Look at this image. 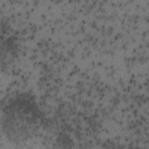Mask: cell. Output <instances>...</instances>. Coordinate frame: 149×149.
Segmentation results:
<instances>
[{
	"mask_svg": "<svg viewBox=\"0 0 149 149\" xmlns=\"http://www.w3.org/2000/svg\"><path fill=\"white\" fill-rule=\"evenodd\" d=\"M43 123V111L28 92L12 93L0 104V133L10 143L22 144L36 139Z\"/></svg>",
	"mask_w": 149,
	"mask_h": 149,
	"instance_id": "obj_1",
	"label": "cell"
},
{
	"mask_svg": "<svg viewBox=\"0 0 149 149\" xmlns=\"http://www.w3.org/2000/svg\"><path fill=\"white\" fill-rule=\"evenodd\" d=\"M19 56V40L12 27L0 19V73L6 72Z\"/></svg>",
	"mask_w": 149,
	"mask_h": 149,
	"instance_id": "obj_2",
	"label": "cell"
}]
</instances>
